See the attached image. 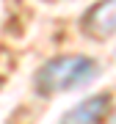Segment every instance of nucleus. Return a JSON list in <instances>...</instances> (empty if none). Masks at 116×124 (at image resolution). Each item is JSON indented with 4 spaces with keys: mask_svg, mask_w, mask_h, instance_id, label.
Masks as SVG:
<instances>
[{
    "mask_svg": "<svg viewBox=\"0 0 116 124\" xmlns=\"http://www.w3.org/2000/svg\"><path fill=\"white\" fill-rule=\"evenodd\" d=\"M94 75H97V63L86 55L53 58L36 72V88L41 94H61L94 80Z\"/></svg>",
    "mask_w": 116,
    "mask_h": 124,
    "instance_id": "obj_1",
    "label": "nucleus"
},
{
    "mask_svg": "<svg viewBox=\"0 0 116 124\" xmlns=\"http://www.w3.org/2000/svg\"><path fill=\"white\" fill-rule=\"evenodd\" d=\"M83 31L91 39H105V36L116 33V0H99L94 8L86 14Z\"/></svg>",
    "mask_w": 116,
    "mask_h": 124,
    "instance_id": "obj_2",
    "label": "nucleus"
},
{
    "mask_svg": "<svg viewBox=\"0 0 116 124\" xmlns=\"http://www.w3.org/2000/svg\"><path fill=\"white\" fill-rule=\"evenodd\" d=\"M113 124H116V116H113Z\"/></svg>",
    "mask_w": 116,
    "mask_h": 124,
    "instance_id": "obj_4",
    "label": "nucleus"
},
{
    "mask_svg": "<svg viewBox=\"0 0 116 124\" xmlns=\"http://www.w3.org/2000/svg\"><path fill=\"white\" fill-rule=\"evenodd\" d=\"M108 105H111V97L108 94H94L86 102L72 108L61 119V124H99L105 119V113H108Z\"/></svg>",
    "mask_w": 116,
    "mask_h": 124,
    "instance_id": "obj_3",
    "label": "nucleus"
}]
</instances>
